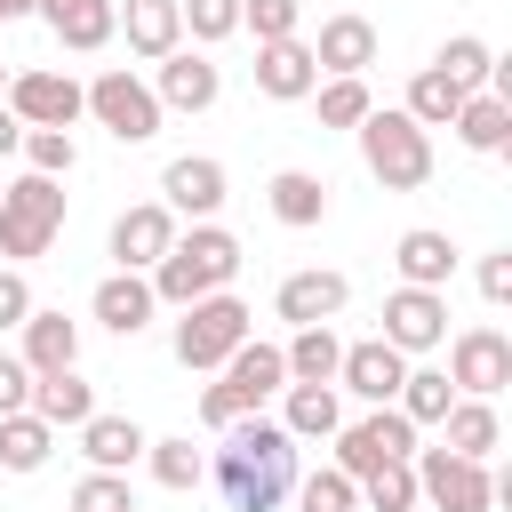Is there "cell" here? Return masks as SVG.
I'll return each mask as SVG.
<instances>
[{"instance_id":"cell-16","label":"cell","mask_w":512,"mask_h":512,"mask_svg":"<svg viewBox=\"0 0 512 512\" xmlns=\"http://www.w3.org/2000/svg\"><path fill=\"white\" fill-rule=\"evenodd\" d=\"M168 240H176V216H168L160 200H136V208L112 216V264H120V272H152V264L168 256Z\"/></svg>"},{"instance_id":"cell-18","label":"cell","mask_w":512,"mask_h":512,"mask_svg":"<svg viewBox=\"0 0 512 512\" xmlns=\"http://www.w3.org/2000/svg\"><path fill=\"white\" fill-rule=\"evenodd\" d=\"M312 64H320L328 80H352V72H368V64H376V24H368L360 8L328 16V24H320V40H312Z\"/></svg>"},{"instance_id":"cell-43","label":"cell","mask_w":512,"mask_h":512,"mask_svg":"<svg viewBox=\"0 0 512 512\" xmlns=\"http://www.w3.org/2000/svg\"><path fill=\"white\" fill-rule=\"evenodd\" d=\"M72 512H136L128 472H96V464H88V480L72 488Z\"/></svg>"},{"instance_id":"cell-4","label":"cell","mask_w":512,"mask_h":512,"mask_svg":"<svg viewBox=\"0 0 512 512\" xmlns=\"http://www.w3.org/2000/svg\"><path fill=\"white\" fill-rule=\"evenodd\" d=\"M248 320H256V312H248L232 288H216V296H192V304H184V320H176L168 344H176V360H184L192 376H216V368L248 344Z\"/></svg>"},{"instance_id":"cell-14","label":"cell","mask_w":512,"mask_h":512,"mask_svg":"<svg viewBox=\"0 0 512 512\" xmlns=\"http://www.w3.org/2000/svg\"><path fill=\"white\" fill-rule=\"evenodd\" d=\"M320 88V64H312V40L288 32V40H256V96L272 104H304Z\"/></svg>"},{"instance_id":"cell-31","label":"cell","mask_w":512,"mask_h":512,"mask_svg":"<svg viewBox=\"0 0 512 512\" xmlns=\"http://www.w3.org/2000/svg\"><path fill=\"white\" fill-rule=\"evenodd\" d=\"M280 360H288V384H336V360H344V336H336L328 320H312V328H296V336L280 344Z\"/></svg>"},{"instance_id":"cell-29","label":"cell","mask_w":512,"mask_h":512,"mask_svg":"<svg viewBox=\"0 0 512 512\" xmlns=\"http://www.w3.org/2000/svg\"><path fill=\"white\" fill-rule=\"evenodd\" d=\"M144 440H152V432H144L136 416H88V424H80V456H88L96 472H128V464L144 456Z\"/></svg>"},{"instance_id":"cell-26","label":"cell","mask_w":512,"mask_h":512,"mask_svg":"<svg viewBox=\"0 0 512 512\" xmlns=\"http://www.w3.org/2000/svg\"><path fill=\"white\" fill-rule=\"evenodd\" d=\"M40 24H48L64 48L88 56V48H104V40L120 32V8H112V0H40Z\"/></svg>"},{"instance_id":"cell-20","label":"cell","mask_w":512,"mask_h":512,"mask_svg":"<svg viewBox=\"0 0 512 512\" xmlns=\"http://www.w3.org/2000/svg\"><path fill=\"white\" fill-rule=\"evenodd\" d=\"M16 336H24V352H16V360H24L32 376H48V368H80V320H64V312L32 304Z\"/></svg>"},{"instance_id":"cell-21","label":"cell","mask_w":512,"mask_h":512,"mask_svg":"<svg viewBox=\"0 0 512 512\" xmlns=\"http://www.w3.org/2000/svg\"><path fill=\"white\" fill-rule=\"evenodd\" d=\"M32 416L56 424V432H80L96 416V384L80 368H48V376H32Z\"/></svg>"},{"instance_id":"cell-9","label":"cell","mask_w":512,"mask_h":512,"mask_svg":"<svg viewBox=\"0 0 512 512\" xmlns=\"http://www.w3.org/2000/svg\"><path fill=\"white\" fill-rule=\"evenodd\" d=\"M0 104H8L24 128H72V120L88 112V88H80L72 72H48V64H32V72H8Z\"/></svg>"},{"instance_id":"cell-3","label":"cell","mask_w":512,"mask_h":512,"mask_svg":"<svg viewBox=\"0 0 512 512\" xmlns=\"http://www.w3.org/2000/svg\"><path fill=\"white\" fill-rule=\"evenodd\" d=\"M352 136H360V160H368V176H376L384 192L432 184V128H416L408 112H368Z\"/></svg>"},{"instance_id":"cell-49","label":"cell","mask_w":512,"mask_h":512,"mask_svg":"<svg viewBox=\"0 0 512 512\" xmlns=\"http://www.w3.org/2000/svg\"><path fill=\"white\" fill-rule=\"evenodd\" d=\"M0 88H8V64H0Z\"/></svg>"},{"instance_id":"cell-17","label":"cell","mask_w":512,"mask_h":512,"mask_svg":"<svg viewBox=\"0 0 512 512\" xmlns=\"http://www.w3.org/2000/svg\"><path fill=\"white\" fill-rule=\"evenodd\" d=\"M344 304H352V280H344V272H320V264H312V272H288V280L272 288V312H280L288 328H312V320H336Z\"/></svg>"},{"instance_id":"cell-44","label":"cell","mask_w":512,"mask_h":512,"mask_svg":"<svg viewBox=\"0 0 512 512\" xmlns=\"http://www.w3.org/2000/svg\"><path fill=\"white\" fill-rule=\"evenodd\" d=\"M24 312H32V280L16 264H0V328H24Z\"/></svg>"},{"instance_id":"cell-40","label":"cell","mask_w":512,"mask_h":512,"mask_svg":"<svg viewBox=\"0 0 512 512\" xmlns=\"http://www.w3.org/2000/svg\"><path fill=\"white\" fill-rule=\"evenodd\" d=\"M16 152L32 160V176H72V168H80L72 128H24V144H16Z\"/></svg>"},{"instance_id":"cell-13","label":"cell","mask_w":512,"mask_h":512,"mask_svg":"<svg viewBox=\"0 0 512 512\" xmlns=\"http://www.w3.org/2000/svg\"><path fill=\"white\" fill-rule=\"evenodd\" d=\"M400 376H408V352L384 344V336H360V344H344V360H336V392H352V400H368V408H384V400L400 392Z\"/></svg>"},{"instance_id":"cell-32","label":"cell","mask_w":512,"mask_h":512,"mask_svg":"<svg viewBox=\"0 0 512 512\" xmlns=\"http://www.w3.org/2000/svg\"><path fill=\"white\" fill-rule=\"evenodd\" d=\"M56 456V424H40L32 408L0 416V472H40Z\"/></svg>"},{"instance_id":"cell-7","label":"cell","mask_w":512,"mask_h":512,"mask_svg":"<svg viewBox=\"0 0 512 512\" xmlns=\"http://www.w3.org/2000/svg\"><path fill=\"white\" fill-rule=\"evenodd\" d=\"M416 496L432 512H496V472L480 456H456V448H416Z\"/></svg>"},{"instance_id":"cell-1","label":"cell","mask_w":512,"mask_h":512,"mask_svg":"<svg viewBox=\"0 0 512 512\" xmlns=\"http://www.w3.org/2000/svg\"><path fill=\"white\" fill-rule=\"evenodd\" d=\"M216 488L232 512H280L296 488V440L280 432V416H232L224 448H216Z\"/></svg>"},{"instance_id":"cell-41","label":"cell","mask_w":512,"mask_h":512,"mask_svg":"<svg viewBox=\"0 0 512 512\" xmlns=\"http://www.w3.org/2000/svg\"><path fill=\"white\" fill-rule=\"evenodd\" d=\"M176 8H184V32H192L200 48H216V40L240 32V0H176Z\"/></svg>"},{"instance_id":"cell-11","label":"cell","mask_w":512,"mask_h":512,"mask_svg":"<svg viewBox=\"0 0 512 512\" xmlns=\"http://www.w3.org/2000/svg\"><path fill=\"white\" fill-rule=\"evenodd\" d=\"M384 344H400V352H432V344H448V288H392L384 296Z\"/></svg>"},{"instance_id":"cell-42","label":"cell","mask_w":512,"mask_h":512,"mask_svg":"<svg viewBox=\"0 0 512 512\" xmlns=\"http://www.w3.org/2000/svg\"><path fill=\"white\" fill-rule=\"evenodd\" d=\"M240 24L256 40H288V32H304V0H240Z\"/></svg>"},{"instance_id":"cell-33","label":"cell","mask_w":512,"mask_h":512,"mask_svg":"<svg viewBox=\"0 0 512 512\" xmlns=\"http://www.w3.org/2000/svg\"><path fill=\"white\" fill-rule=\"evenodd\" d=\"M448 400H456V384H448V368H408L400 376V392H392V408L424 432V424H440L448 416Z\"/></svg>"},{"instance_id":"cell-6","label":"cell","mask_w":512,"mask_h":512,"mask_svg":"<svg viewBox=\"0 0 512 512\" xmlns=\"http://www.w3.org/2000/svg\"><path fill=\"white\" fill-rule=\"evenodd\" d=\"M88 120H96L112 144H152L168 112H160L152 80H136L128 64H112V72H96V80H88Z\"/></svg>"},{"instance_id":"cell-15","label":"cell","mask_w":512,"mask_h":512,"mask_svg":"<svg viewBox=\"0 0 512 512\" xmlns=\"http://www.w3.org/2000/svg\"><path fill=\"white\" fill-rule=\"evenodd\" d=\"M152 96H160V112H208V104L224 96V72H216L200 48H168V56L152 64Z\"/></svg>"},{"instance_id":"cell-39","label":"cell","mask_w":512,"mask_h":512,"mask_svg":"<svg viewBox=\"0 0 512 512\" xmlns=\"http://www.w3.org/2000/svg\"><path fill=\"white\" fill-rule=\"evenodd\" d=\"M360 504L368 512H416L424 496H416V464H376L368 480H360Z\"/></svg>"},{"instance_id":"cell-5","label":"cell","mask_w":512,"mask_h":512,"mask_svg":"<svg viewBox=\"0 0 512 512\" xmlns=\"http://www.w3.org/2000/svg\"><path fill=\"white\" fill-rule=\"evenodd\" d=\"M64 232V184L56 176H16L0 184V256H48Z\"/></svg>"},{"instance_id":"cell-8","label":"cell","mask_w":512,"mask_h":512,"mask_svg":"<svg viewBox=\"0 0 512 512\" xmlns=\"http://www.w3.org/2000/svg\"><path fill=\"white\" fill-rule=\"evenodd\" d=\"M328 440H336V472H352V480H368L376 464H408V456H416V424H408L392 400L368 408L360 424H336Z\"/></svg>"},{"instance_id":"cell-45","label":"cell","mask_w":512,"mask_h":512,"mask_svg":"<svg viewBox=\"0 0 512 512\" xmlns=\"http://www.w3.org/2000/svg\"><path fill=\"white\" fill-rule=\"evenodd\" d=\"M16 408H32V368L16 352H0V416H16Z\"/></svg>"},{"instance_id":"cell-23","label":"cell","mask_w":512,"mask_h":512,"mask_svg":"<svg viewBox=\"0 0 512 512\" xmlns=\"http://www.w3.org/2000/svg\"><path fill=\"white\" fill-rule=\"evenodd\" d=\"M216 376L232 384V400H240V408H264V400L288 384V360H280V344H256V336H248V344H240Z\"/></svg>"},{"instance_id":"cell-24","label":"cell","mask_w":512,"mask_h":512,"mask_svg":"<svg viewBox=\"0 0 512 512\" xmlns=\"http://www.w3.org/2000/svg\"><path fill=\"white\" fill-rule=\"evenodd\" d=\"M344 424V400H336V384H280V432L304 448V440H328Z\"/></svg>"},{"instance_id":"cell-48","label":"cell","mask_w":512,"mask_h":512,"mask_svg":"<svg viewBox=\"0 0 512 512\" xmlns=\"http://www.w3.org/2000/svg\"><path fill=\"white\" fill-rule=\"evenodd\" d=\"M16 144H24V120H16V112H8V104H0V160H8V152H16Z\"/></svg>"},{"instance_id":"cell-34","label":"cell","mask_w":512,"mask_h":512,"mask_svg":"<svg viewBox=\"0 0 512 512\" xmlns=\"http://www.w3.org/2000/svg\"><path fill=\"white\" fill-rule=\"evenodd\" d=\"M432 72H448V80H456V88L472 96V88H488V72H496V48H488L480 32H456V40H440Z\"/></svg>"},{"instance_id":"cell-27","label":"cell","mask_w":512,"mask_h":512,"mask_svg":"<svg viewBox=\"0 0 512 512\" xmlns=\"http://www.w3.org/2000/svg\"><path fill=\"white\" fill-rule=\"evenodd\" d=\"M440 448L488 464V448H504V416H496V400H464V392H456L448 416H440Z\"/></svg>"},{"instance_id":"cell-19","label":"cell","mask_w":512,"mask_h":512,"mask_svg":"<svg viewBox=\"0 0 512 512\" xmlns=\"http://www.w3.org/2000/svg\"><path fill=\"white\" fill-rule=\"evenodd\" d=\"M88 312H96L112 336H144V328H152V312H160V296H152V280H144V272H104V280H96V296H88Z\"/></svg>"},{"instance_id":"cell-36","label":"cell","mask_w":512,"mask_h":512,"mask_svg":"<svg viewBox=\"0 0 512 512\" xmlns=\"http://www.w3.org/2000/svg\"><path fill=\"white\" fill-rule=\"evenodd\" d=\"M144 464H152V480H160V488H176V496L208 480V456H200L192 440H144Z\"/></svg>"},{"instance_id":"cell-25","label":"cell","mask_w":512,"mask_h":512,"mask_svg":"<svg viewBox=\"0 0 512 512\" xmlns=\"http://www.w3.org/2000/svg\"><path fill=\"white\" fill-rule=\"evenodd\" d=\"M120 32H128V56L160 64L168 48H184V8L176 0H128L120 8Z\"/></svg>"},{"instance_id":"cell-37","label":"cell","mask_w":512,"mask_h":512,"mask_svg":"<svg viewBox=\"0 0 512 512\" xmlns=\"http://www.w3.org/2000/svg\"><path fill=\"white\" fill-rule=\"evenodd\" d=\"M288 496H296V512H360V480L336 472V464H328V472H296Z\"/></svg>"},{"instance_id":"cell-12","label":"cell","mask_w":512,"mask_h":512,"mask_svg":"<svg viewBox=\"0 0 512 512\" xmlns=\"http://www.w3.org/2000/svg\"><path fill=\"white\" fill-rule=\"evenodd\" d=\"M160 208L208 224V216L224 208V160H208V152H176V160L160 168Z\"/></svg>"},{"instance_id":"cell-2","label":"cell","mask_w":512,"mask_h":512,"mask_svg":"<svg viewBox=\"0 0 512 512\" xmlns=\"http://www.w3.org/2000/svg\"><path fill=\"white\" fill-rule=\"evenodd\" d=\"M232 272H240V240H232V232L208 216V224L176 232V240H168V256H160L144 280H152V296H160V304H176V312H184L192 296H216V288H232Z\"/></svg>"},{"instance_id":"cell-47","label":"cell","mask_w":512,"mask_h":512,"mask_svg":"<svg viewBox=\"0 0 512 512\" xmlns=\"http://www.w3.org/2000/svg\"><path fill=\"white\" fill-rule=\"evenodd\" d=\"M480 296L488 304H512V256H480Z\"/></svg>"},{"instance_id":"cell-35","label":"cell","mask_w":512,"mask_h":512,"mask_svg":"<svg viewBox=\"0 0 512 512\" xmlns=\"http://www.w3.org/2000/svg\"><path fill=\"white\" fill-rule=\"evenodd\" d=\"M456 104H464V88H456L448 72H432V64H424V72L408 80V104H400V112H408L416 128H448V120H456Z\"/></svg>"},{"instance_id":"cell-46","label":"cell","mask_w":512,"mask_h":512,"mask_svg":"<svg viewBox=\"0 0 512 512\" xmlns=\"http://www.w3.org/2000/svg\"><path fill=\"white\" fill-rule=\"evenodd\" d=\"M232 416H256V408H240V400H232V384H224V376H216V384H208V392H200V424H208V432H224V424H232Z\"/></svg>"},{"instance_id":"cell-38","label":"cell","mask_w":512,"mask_h":512,"mask_svg":"<svg viewBox=\"0 0 512 512\" xmlns=\"http://www.w3.org/2000/svg\"><path fill=\"white\" fill-rule=\"evenodd\" d=\"M312 96H320V128H360V120L376 112V96H368L360 72H352V80H320Z\"/></svg>"},{"instance_id":"cell-30","label":"cell","mask_w":512,"mask_h":512,"mask_svg":"<svg viewBox=\"0 0 512 512\" xmlns=\"http://www.w3.org/2000/svg\"><path fill=\"white\" fill-rule=\"evenodd\" d=\"M264 200H272V216H280L288 232H312V224L328 216V184H320L312 168H280V176L264 184Z\"/></svg>"},{"instance_id":"cell-10","label":"cell","mask_w":512,"mask_h":512,"mask_svg":"<svg viewBox=\"0 0 512 512\" xmlns=\"http://www.w3.org/2000/svg\"><path fill=\"white\" fill-rule=\"evenodd\" d=\"M448 384L464 392V400H496L504 384H512V336L504 328H456V344H448Z\"/></svg>"},{"instance_id":"cell-22","label":"cell","mask_w":512,"mask_h":512,"mask_svg":"<svg viewBox=\"0 0 512 512\" xmlns=\"http://www.w3.org/2000/svg\"><path fill=\"white\" fill-rule=\"evenodd\" d=\"M392 264H400L408 288H448V280H456V240L432 232V224H416V232L392 240Z\"/></svg>"},{"instance_id":"cell-28","label":"cell","mask_w":512,"mask_h":512,"mask_svg":"<svg viewBox=\"0 0 512 512\" xmlns=\"http://www.w3.org/2000/svg\"><path fill=\"white\" fill-rule=\"evenodd\" d=\"M448 128H456V144H464V152H504V144H512V104H504L496 88H472V96L456 104V120H448Z\"/></svg>"}]
</instances>
